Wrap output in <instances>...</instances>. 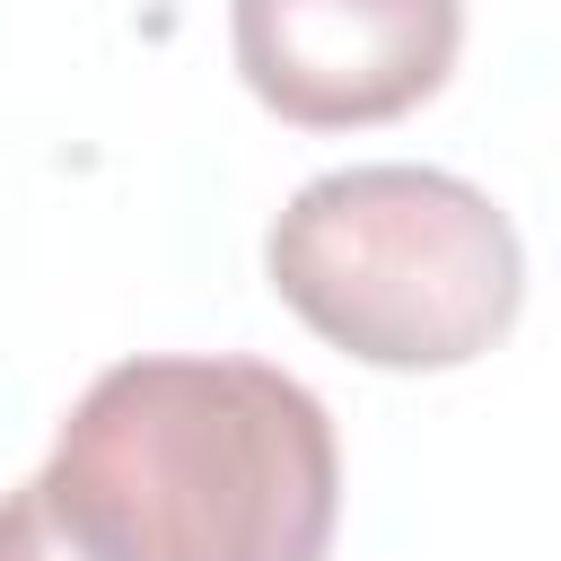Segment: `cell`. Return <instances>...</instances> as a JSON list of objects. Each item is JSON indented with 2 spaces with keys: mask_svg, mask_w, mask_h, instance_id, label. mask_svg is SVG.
<instances>
[{
  "mask_svg": "<svg viewBox=\"0 0 561 561\" xmlns=\"http://www.w3.org/2000/svg\"><path fill=\"white\" fill-rule=\"evenodd\" d=\"M44 491L96 561H324L342 447L272 359H114L61 421Z\"/></svg>",
  "mask_w": 561,
  "mask_h": 561,
  "instance_id": "6da1fadb",
  "label": "cell"
},
{
  "mask_svg": "<svg viewBox=\"0 0 561 561\" xmlns=\"http://www.w3.org/2000/svg\"><path fill=\"white\" fill-rule=\"evenodd\" d=\"M280 307L368 368H465L526 307L508 210L447 167H333L263 237Z\"/></svg>",
  "mask_w": 561,
  "mask_h": 561,
  "instance_id": "7a4b0ae2",
  "label": "cell"
},
{
  "mask_svg": "<svg viewBox=\"0 0 561 561\" xmlns=\"http://www.w3.org/2000/svg\"><path fill=\"white\" fill-rule=\"evenodd\" d=\"M237 79L298 131H368L430 105L465 53V0H228Z\"/></svg>",
  "mask_w": 561,
  "mask_h": 561,
  "instance_id": "3957f363",
  "label": "cell"
},
{
  "mask_svg": "<svg viewBox=\"0 0 561 561\" xmlns=\"http://www.w3.org/2000/svg\"><path fill=\"white\" fill-rule=\"evenodd\" d=\"M0 561H96V552L61 526V508H53L44 473H35V482H18V491L0 500Z\"/></svg>",
  "mask_w": 561,
  "mask_h": 561,
  "instance_id": "277c9868",
  "label": "cell"
}]
</instances>
